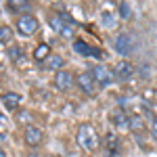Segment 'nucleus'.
<instances>
[{
    "label": "nucleus",
    "mask_w": 157,
    "mask_h": 157,
    "mask_svg": "<svg viewBox=\"0 0 157 157\" xmlns=\"http://www.w3.org/2000/svg\"><path fill=\"white\" fill-rule=\"evenodd\" d=\"M75 86H78V90H80L82 94H86V97H92V94L97 92V88H98L90 71L78 73V78H75Z\"/></svg>",
    "instance_id": "nucleus-5"
},
{
    "label": "nucleus",
    "mask_w": 157,
    "mask_h": 157,
    "mask_svg": "<svg viewBox=\"0 0 157 157\" xmlns=\"http://www.w3.org/2000/svg\"><path fill=\"white\" fill-rule=\"evenodd\" d=\"M15 121H17V124H27V126H32V124H34V115H32L29 111H25V109H19L17 115H15Z\"/></svg>",
    "instance_id": "nucleus-18"
},
{
    "label": "nucleus",
    "mask_w": 157,
    "mask_h": 157,
    "mask_svg": "<svg viewBox=\"0 0 157 157\" xmlns=\"http://www.w3.org/2000/svg\"><path fill=\"white\" fill-rule=\"evenodd\" d=\"M73 50L78 52V55H82V57H94V59H101V57H105V52L97 46H90V44H86L82 40H75L73 42Z\"/></svg>",
    "instance_id": "nucleus-12"
},
{
    "label": "nucleus",
    "mask_w": 157,
    "mask_h": 157,
    "mask_svg": "<svg viewBox=\"0 0 157 157\" xmlns=\"http://www.w3.org/2000/svg\"><path fill=\"white\" fill-rule=\"evenodd\" d=\"M113 48L120 57H130L134 52V40L130 34H120V36L113 40Z\"/></svg>",
    "instance_id": "nucleus-9"
},
{
    "label": "nucleus",
    "mask_w": 157,
    "mask_h": 157,
    "mask_svg": "<svg viewBox=\"0 0 157 157\" xmlns=\"http://www.w3.org/2000/svg\"><path fill=\"white\" fill-rule=\"evenodd\" d=\"M120 21V11H117V6H113L111 2H105V6H103V11H101V25L103 27H107V29H113L115 25Z\"/></svg>",
    "instance_id": "nucleus-6"
},
{
    "label": "nucleus",
    "mask_w": 157,
    "mask_h": 157,
    "mask_svg": "<svg viewBox=\"0 0 157 157\" xmlns=\"http://www.w3.org/2000/svg\"><path fill=\"white\" fill-rule=\"evenodd\" d=\"M109 121L117 128V130H130V115L126 113L124 107H115L109 113Z\"/></svg>",
    "instance_id": "nucleus-11"
},
{
    "label": "nucleus",
    "mask_w": 157,
    "mask_h": 157,
    "mask_svg": "<svg viewBox=\"0 0 157 157\" xmlns=\"http://www.w3.org/2000/svg\"><path fill=\"white\" fill-rule=\"evenodd\" d=\"M50 55H52V52H50V46L46 42H42V44H36V48L32 52V59H34V63H38V65H44V63L48 61Z\"/></svg>",
    "instance_id": "nucleus-15"
},
{
    "label": "nucleus",
    "mask_w": 157,
    "mask_h": 157,
    "mask_svg": "<svg viewBox=\"0 0 157 157\" xmlns=\"http://www.w3.org/2000/svg\"><path fill=\"white\" fill-rule=\"evenodd\" d=\"M75 143L80 145V149L92 153L101 147V136H98V132L94 130L92 124H80L78 132H75Z\"/></svg>",
    "instance_id": "nucleus-1"
},
{
    "label": "nucleus",
    "mask_w": 157,
    "mask_h": 157,
    "mask_svg": "<svg viewBox=\"0 0 157 157\" xmlns=\"http://www.w3.org/2000/svg\"><path fill=\"white\" fill-rule=\"evenodd\" d=\"M38 29H40V21H38L36 15L25 13V15H19L17 17V32L21 36H34Z\"/></svg>",
    "instance_id": "nucleus-2"
},
{
    "label": "nucleus",
    "mask_w": 157,
    "mask_h": 157,
    "mask_svg": "<svg viewBox=\"0 0 157 157\" xmlns=\"http://www.w3.org/2000/svg\"><path fill=\"white\" fill-rule=\"evenodd\" d=\"M90 73H92V78H94V82H97L98 88H107V86H111L113 82H115V73L111 71L109 67H105V65H92L90 67Z\"/></svg>",
    "instance_id": "nucleus-3"
},
{
    "label": "nucleus",
    "mask_w": 157,
    "mask_h": 157,
    "mask_svg": "<svg viewBox=\"0 0 157 157\" xmlns=\"http://www.w3.org/2000/svg\"><path fill=\"white\" fill-rule=\"evenodd\" d=\"M21 101H23V97L19 92H13V90L2 92V97H0V103H2V107L6 111H17L19 105H21Z\"/></svg>",
    "instance_id": "nucleus-13"
},
{
    "label": "nucleus",
    "mask_w": 157,
    "mask_h": 157,
    "mask_svg": "<svg viewBox=\"0 0 157 157\" xmlns=\"http://www.w3.org/2000/svg\"><path fill=\"white\" fill-rule=\"evenodd\" d=\"M57 15H59L61 19L65 21V23H71V25H75V23H73V19H71V15H67V13H65V11H59V13H57Z\"/></svg>",
    "instance_id": "nucleus-23"
},
{
    "label": "nucleus",
    "mask_w": 157,
    "mask_h": 157,
    "mask_svg": "<svg viewBox=\"0 0 157 157\" xmlns=\"http://www.w3.org/2000/svg\"><path fill=\"white\" fill-rule=\"evenodd\" d=\"M13 42V29L9 25L0 23V44H11Z\"/></svg>",
    "instance_id": "nucleus-19"
},
{
    "label": "nucleus",
    "mask_w": 157,
    "mask_h": 157,
    "mask_svg": "<svg viewBox=\"0 0 157 157\" xmlns=\"http://www.w3.org/2000/svg\"><path fill=\"white\" fill-rule=\"evenodd\" d=\"M149 130H151L153 140H157V115H153V117H151V121H149Z\"/></svg>",
    "instance_id": "nucleus-22"
},
{
    "label": "nucleus",
    "mask_w": 157,
    "mask_h": 157,
    "mask_svg": "<svg viewBox=\"0 0 157 157\" xmlns=\"http://www.w3.org/2000/svg\"><path fill=\"white\" fill-rule=\"evenodd\" d=\"M0 157H6V153L2 151V147H0Z\"/></svg>",
    "instance_id": "nucleus-24"
},
{
    "label": "nucleus",
    "mask_w": 157,
    "mask_h": 157,
    "mask_svg": "<svg viewBox=\"0 0 157 157\" xmlns=\"http://www.w3.org/2000/svg\"><path fill=\"white\" fill-rule=\"evenodd\" d=\"M120 151H121V145H120V140H117V136L115 134H107L105 136V153L109 157H117Z\"/></svg>",
    "instance_id": "nucleus-16"
},
{
    "label": "nucleus",
    "mask_w": 157,
    "mask_h": 157,
    "mask_svg": "<svg viewBox=\"0 0 157 157\" xmlns=\"http://www.w3.org/2000/svg\"><path fill=\"white\" fill-rule=\"evenodd\" d=\"M65 65V61H63V57H59V55H50L48 57V61L42 65L46 71H52V73H57V71H61V69H65L63 67Z\"/></svg>",
    "instance_id": "nucleus-17"
},
{
    "label": "nucleus",
    "mask_w": 157,
    "mask_h": 157,
    "mask_svg": "<svg viewBox=\"0 0 157 157\" xmlns=\"http://www.w3.org/2000/svg\"><path fill=\"white\" fill-rule=\"evenodd\" d=\"M52 84H55V88H57L59 92H67V90H71V86L75 84V78H73V73L69 71V69H61V71L55 73Z\"/></svg>",
    "instance_id": "nucleus-8"
},
{
    "label": "nucleus",
    "mask_w": 157,
    "mask_h": 157,
    "mask_svg": "<svg viewBox=\"0 0 157 157\" xmlns=\"http://www.w3.org/2000/svg\"><path fill=\"white\" fill-rule=\"evenodd\" d=\"M117 11H120V17H121V19H130V15H132V11H130V4H128L126 0H121V2H120Z\"/></svg>",
    "instance_id": "nucleus-21"
},
{
    "label": "nucleus",
    "mask_w": 157,
    "mask_h": 157,
    "mask_svg": "<svg viewBox=\"0 0 157 157\" xmlns=\"http://www.w3.org/2000/svg\"><path fill=\"white\" fill-rule=\"evenodd\" d=\"M0 124H4V117H0Z\"/></svg>",
    "instance_id": "nucleus-25"
},
{
    "label": "nucleus",
    "mask_w": 157,
    "mask_h": 157,
    "mask_svg": "<svg viewBox=\"0 0 157 157\" xmlns=\"http://www.w3.org/2000/svg\"><path fill=\"white\" fill-rule=\"evenodd\" d=\"M9 57H11L13 63L21 61V57H23V48H21V46H17V44H15V46H11V48H9Z\"/></svg>",
    "instance_id": "nucleus-20"
},
{
    "label": "nucleus",
    "mask_w": 157,
    "mask_h": 157,
    "mask_svg": "<svg viewBox=\"0 0 157 157\" xmlns=\"http://www.w3.org/2000/svg\"><path fill=\"white\" fill-rule=\"evenodd\" d=\"M113 73H115V80H120V82H130L134 75H136V67H134L128 59H121V61L115 63Z\"/></svg>",
    "instance_id": "nucleus-7"
},
{
    "label": "nucleus",
    "mask_w": 157,
    "mask_h": 157,
    "mask_svg": "<svg viewBox=\"0 0 157 157\" xmlns=\"http://www.w3.org/2000/svg\"><path fill=\"white\" fill-rule=\"evenodd\" d=\"M50 29L52 32H57L61 38H65V40H73V36H75V29H73L71 23H65L63 19H61L59 15L55 13V15H50Z\"/></svg>",
    "instance_id": "nucleus-4"
},
{
    "label": "nucleus",
    "mask_w": 157,
    "mask_h": 157,
    "mask_svg": "<svg viewBox=\"0 0 157 157\" xmlns=\"http://www.w3.org/2000/svg\"><path fill=\"white\" fill-rule=\"evenodd\" d=\"M23 140H25V145H27V147H40L42 143H44V130H42V128H38L36 124L25 126Z\"/></svg>",
    "instance_id": "nucleus-10"
},
{
    "label": "nucleus",
    "mask_w": 157,
    "mask_h": 157,
    "mask_svg": "<svg viewBox=\"0 0 157 157\" xmlns=\"http://www.w3.org/2000/svg\"><path fill=\"white\" fill-rule=\"evenodd\" d=\"M34 2L32 0H6V9L17 15H25L27 11H32Z\"/></svg>",
    "instance_id": "nucleus-14"
}]
</instances>
